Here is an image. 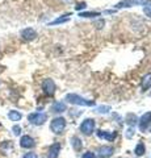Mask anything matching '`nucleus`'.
<instances>
[{"instance_id": "7", "label": "nucleus", "mask_w": 151, "mask_h": 158, "mask_svg": "<svg viewBox=\"0 0 151 158\" xmlns=\"http://www.w3.org/2000/svg\"><path fill=\"white\" fill-rule=\"evenodd\" d=\"M21 38L25 40V41H33L37 37V32L33 28H25L21 31Z\"/></svg>"}, {"instance_id": "24", "label": "nucleus", "mask_w": 151, "mask_h": 158, "mask_svg": "<svg viewBox=\"0 0 151 158\" xmlns=\"http://www.w3.org/2000/svg\"><path fill=\"white\" fill-rule=\"evenodd\" d=\"M22 158H37V154L36 153H33V152H30V153H26Z\"/></svg>"}, {"instance_id": "8", "label": "nucleus", "mask_w": 151, "mask_h": 158, "mask_svg": "<svg viewBox=\"0 0 151 158\" xmlns=\"http://www.w3.org/2000/svg\"><path fill=\"white\" fill-rule=\"evenodd\" d=\"M59 152H61V144H59V142H55V144H53L50 148H49L47 157L49 158H58V156H59Z\"/></svg>"}, {"instance_id": "11", "label": "nucleus", "mask_w": 151, "mask_h": 158, "mask_svg": "<svg viewBox=\"0 0 151 158\" xmlns=\"http://www.w3.org/2000/svg\"><path fill=\"white\" fill-rule=\"evenodd\" d=\"M113 152H114V149H113L112 146H101L100 149H99L100 157H103V158H108V157H110L112 154H113Z\"/></svg>"}, {"instance_id": "5", "label": "nucleus", "mask_w": 151, "mask_h": 158, "mask_svg": "<svg viewBox=\"0 0 151 158\" xmlns=\"http://www.w3.org/2000/svg\"><path fill=\"white\" fill-rule=\"evenodd\" d=\"M80 131L84 135H91L95 131V120L93 118H85L84 121L80 124Z\"/></svg>"}, {"instance_id": "12", "label": "nucleus", "mask_w": 151, "mask_h": 158, "mask_svg": "<svg viewBox=\"0 0 151 158\" xmlns=\"http://www.w3.org/2000/svg\"><path fill=\"white\" fill-rule=\"evenodd\" d=\"M97 137H99V138H103V140L112 141V140H114V138H116V133L105 132V131H99V132H97Z\"/></svg>"}, {"instance_id": "15", "label": "nucleus", "mask_w": 151, "mask_h": 158, "mask_svg": "<svg viewBox=\"0 0 151 158\" xmlns=\"http://www.w3.org/2000/svg\"><path fill=\"white\" fill-rule=\"evenodd\" d=\"M151 87V73L146 74L142 79V91H147Z\"/></svg>"}, {"instance_id": "16", "label": "nucleus", "mask_w": 151, "mask_h": 158, "mask_svg": "<svg viewBox=\"0 0 151 158\" xmlns=\"http://www.w3.org/2000/svg\"><path fill=\"white\" fill-rule=\"evenodd\" d=\"M21 117H22V115H21V113L18 112V111L12 110V111L8 112V118H9L11 121H20Z\"/></svg>"}, {"instance_id": "17", "label": "nucleus", "mask_w": 151, "mask_h": 158, "mask_svg": "<svg viewBox=\"0 0 151 158\" xmlns=\"http://www.w3.org/2000/svg\"><path fill=\"white\" fill-rule=\"evenodd\" d=\"M143 6V12L146 13V16L151 17V0H146V2L142 3Z\"/></svg>"}, {"instance_id": "13", "label": "nucleus", "mask_w": 151, "mask_h": 158, "mask_svg": "<svg viewBox=\"0 0 151 158\" xmlns=\"http://www.w3.org/2000/svg\"><path fill=\"white\" fill-rule=\"evenodd\" d=\"M66 111V104L63 102H57L51 106V112L54 113H62Z\"/></svg>"}, {"instance_id": "10", "label": "nucleus", "mask_w": 151, "mask_h": 158, "mask_svg": "<svg viewBox=\"0 0 151 158\" xmlns=\"http://www.w3.org/2000/svg\"><path fill=\"white\" fill-rule=\"evenodd\" d=\"M143 2H135V0H122L116 6V8H128V7H133L137 4H142Z\"/></svg>"}, {"instance_id": "22", "label": "nucleus", "mask_w": 151, "mask_h": 158, "mask_svg": "<svg viewBox=\"0 0 151 158\" xmlns=\"http://www.w3.org/2000/svg\"><path fill=\"white\" fill-rule=\"evenodd\" d=\"M81 158H96V154L95 153H92V152H87V153H84V154L81 156Z\"/></svg>"}, {"instance_id": "3", "label": "nucleus", "mask_w": 151, "mask_h": 158, "mask_svg": "<svg viewBox=\"0 0 151 158\" xmlns=\"http://www.w3.org/2000/svg\"><path fill=\"white\" fill-rule=\"evenodd\" d=\"M28 120L33 125H42L46 123L47 115L46 113H42V112H34V113H30V115L28 116Z\"/></svg>"}, {"instance_id": "21", "label": "nucleus", "mask_w": 151, "mask_h": 158, "mask_svg": "<svg viewBox=\"0 0 151 158\" xmlns=\"http://www.w3.org/2000/svg\"><path fill=\"white\" fill-rule=\"evenodd\" d=\"M110 111V107L108 106H101V107H97L96 108V112L97 113H108Z\"/></svg>"}, {"instance_id": "25", "label": "nucleus", "mask_w": 151, "mask_h": 158, "mask_svg": "<svg viewBox=\"0 0 151 158\" xmlns=\"http://www.w3.org/2000/svg\"><path fill=\"white\" fill-rule=\"evenodd\" d=\"M87 6H85V3H80V4H77V6H76V9H77V11H80V9H84Z\"/></svg>"}, {"instance_id": "4", "label": "nucleus", "mask_w": 151, "mask_h": 158, "mask_svg": "<svg viewBox=\"0 0 151 158\" xmlns=\"http://www.w3.org/2000/svg\"><path fill=\"white\" fill-rule=\"evenodd\" d=\"M42 90H43V92H45L46 95H49V96L54 95V92H55V90H57V86H55L54 81H53V79H50V78L45 79V81L42 82Z\"/></svg>"}, {"instance_id": "1", "label": "nucleus", "mask_w": 151, "mask_h": 158, "mask_svg": "<svg viewBox=\"0 0 151 158\" xmlns=\"http://www.w3.org/2000/svg\"><path fill=\"white\" fill-rule=\"evenodd\" d=\"M66 100L70 102L71 104L81 106V107H93V106H95V102H93V100H88V99H84L83 96L76 95V94H69V95H66Z\"/></svg>"}, {"instance_id": "9", "label": "nucleus", "mask_w": 151, "mask_h": 158, "mask_svg": "<svg viewBox=\"0 0 151 158\" xmlns=\"http://www.w3.org/2000/svg\"><path fill=\"white\" fill-rule=\"evenodd\" d=\"M150 123H151V112H147V113H145V115L141 117V120H139V129L145 131L146 128L149 127Z\"/></svg>"}, {"instance_id": "2", "label": "nucleus", "mask_w": 151, "mask_h": 158, "mask_svg": "<svg viewBox=\"0 0 151 158\" xmlns=\"http://www.w3.org/2000/svg\"><path fill=\"white\" fill-rule=\"evenodd\" d=\"M50 129H51L53 133H55V135H59V133H62L63 131L66 129V118H63V117L53 118V121L50 124Z\"/></svg>"}, {"instance_id": "19", "label": "nucleus", "mask_w": 151, "mask_h": 158, "mask_svg": "<svg viewBox=\"0 0 151 158\" xmlns=\"http://www.w3.org/2000/svg\"><path fill=\"white\" fill-rule=\"evenodd\" d=\"M134 153L137 156H142L143 153H145V145L142 144V142H139V144L135 146V150H134Z\"/></svg>"}, {"instance_id": "18", "label": "nucleus", "mask_w": 151, "mask_h": 158, "mask_svg": "<svg viewBox=\"0 0 151 158\" xmlns=\"http://www.w3.org/2000/svg\"><path fill=\"white\" fill-rule=\"evenodd\" d=\"M71 145L74 146L75 150H80L81 149V140L79 137H72L71 138Z\"/></svg>"}, {"instance_id": "23", "label": "nucleus", "mask_w": 151, "mask_h": 158, "mask_svg": "<svg viewBox=\"0 0 151 158\" xmlns=\"http://www.w3.org/2000/svg\"><path fill=\"white\" fill-rule=\"evenodd\" d=\"M12 131H13V133L16 136H20V133H21V128L18 127V125H14L13 128H12Z\"/></svg>"}, {"instance_id": "6", "label": "nucleus", "mask_w": 151, "mask_h": 158, "mask_svg": "<svg viewBox=\"0 0 151 158\" xmlns=\"http://www.w3.org/2000/svg\"><path fill=\"white\" fill-rule=\"evenodd\" d=\"M20 146L24 148V149H32V148L36 146V141L33 137L25 135L20 138Z\"/></svg>"}, {"instance_id": "14", "label": "nucleus", "mask_w": 151, "mask_h": 158, "mask_svg": "<svg viewBox=\"0 0 151 158\" xmlns=\"http://www.w3.org/2000/svg\"><path fill=\"white\" fill-rule=\"evenodd\" d=\"M71 19V15H63L62 17H58V19H55V20H53V21L49 24V25H58V24H65V23H67L69 20Z\"/></svg>"}, {"instance_id": "20", "label": "nucleus", "mask_w": 151, "mask_h": 158, "mask_svg": "<svg viewBox=\"0 0 151 158\" xmlns=\"http://www.w3.org/2000/svg\"><path fill=\"white\" fill-rule=\"evenodd\" d=\"M79 16H81V17H96V16H100V13H97V12H80Z\"/></svg>"}]
</instances>
